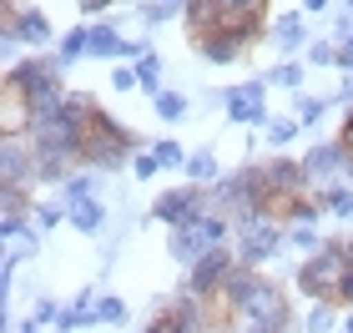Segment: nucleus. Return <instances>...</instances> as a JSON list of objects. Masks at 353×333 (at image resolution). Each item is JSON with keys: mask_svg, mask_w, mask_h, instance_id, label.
<instances>
[{"mask_svg": "<svg viewBox=\"0 0 353 333\" xmlns=\"http://www.w3.org/2000/svg\"><path fill=\"white\" fill-rule=\"evenodd\" d=\"M91 56H101V61H126V41L117 36V26H91Z\"/></svg>", "mask_w": 353, "mask_h": 333, "instance_id": "nucleus-15", "label": "nucleus"}, {"mask_svg": "<svg viewBox=\"0 0 353 333\" xmlns=\"http://www.w3.org/2000/svg\"><path fill=\"white\" fill-rule=\"evenodd\" d=\"M126 152H141V137H137V132H126V126H117L101 106H96V111H91V121H86L81 167H117Z\"/></svg>", "mask_w": 353, "mask_h": 333, "instance_id": "nucleus-2", "label": "nucleus"}, {"mask_svg": "<svg viewBox=\"0 0 353 333\" xmlns=\"http://www.w3.org/2000/svg\"><path fill=\"white\" fill-rule=\"evenodd\" d=\"M272 81L288 86V91H298L303 86V66H293V61H288V66H272Z\"/></svg>", "mask_w": 353, "mask_h": 333, "instance_id": "nucleus-29", "label": "nucleus"}, {"mask_svg": "<svg viewBox=\"0 0 353 333\" xmlns=\"http://www.w3.org/2000/svg\"><path fill=\"white\" fill-rule=\"evenodd\" d=\"M141 15H147V26H162V21H172V15H176V10L167 6V0H152V6H147V10H141Z\"/></svg>", "mask_w": 353, "mask_h": 333, "instance_id": "nucleus-34", "label": "nucleus"}, {"mask_svg": "<svg viewBox=\"0 0 353 333\" xmlns=\"http://www.w3.org/2000/svg\"><path fill=\"white\" fill-rule=\"evenodd\" d=\"M343 333H353V313H348V319H343Z\"/></svg>", "mask_w": 353, "mask_h": 333, "instance_id": "nucleus-46", "label": "nucleus"}, {"mask_svg": "<svg viewBox=\"0 0 353 333\" xmlns=\"http://www.w3.org/2000/svg\"><path fill=\"white\" fill-rule=\"evenodd\" d=\"M232 6L243 15H252V21H263V15H268V0H232Z\"/></svg>", "mask_w": 353, "mask_h": 333, "instance_id": "nucleus-36", "label": "nucleus"}, {"mask_svg": "<svg viewBox=\"0 0 353 333\" xmlns=\"http://www.w3.org/2000/svg\"><path fill=\"white\" fill-rule=\"evenodd\" d=\"M339 71H353V36L339 46Z\"/></svg>", "mask_w": 353, "mask_h": 333, "instance_id": "nucleus-41", "label": "nucleus"}, {"mask_svg": "<svg viewBox=\"0 0 353 333\" xmlns=\"http://www.w3.org/2000/svg\"><path fill=\"white\" fill-rule=\"evenodd\" d=\"M96 319H101V323H121L126 303H121V298H96Z\"/></svg>", "mask_w": 353, "mask_h": 333, "instance_id": "nucleus-27", "label": "nucleus"}, {"mask_svg": "<svg viewBox=\"0 0 353 333\" xmlns=\"http://www.w3.org/2000/svg\"><path fill=\"white\" fill-rule=\"evenodd\" d=\"M137 81H141L137 71H117V76H111V91H132Z\"/></svg>", "mask_w": 353, "mask_h": 333, "instance_id": "nucleus-37", "label": "nucleus"}, {"mask_svg": "<svg viewBox=\"0 0 353 333\" xmlns=\"http://www.w3.org/2000/svg\"><path fill=\"white\" fill-rule=\"evenodd\" d=\"M51 319H61V308L51 303V298H41V303H36V313H30V323L41 328V323H51Z\"/></svg>", "mask_w": 353, "mask_h": 333, "instance_id": "nucleus-35", "label": "nucleus"}, {"mask_svg": "<svg viewBox=\"0 0 353 333\" xmlns=\"http://www.w3.org/2000/svg\"><path fill=\"white\" fill-rule=\"evenodd\" d=\"M167 6H172V10H187V6H192V0H167Z\"/></svg>", "mask_w": 353, "mask_h": 333, "instance_id": "nucleus-44", "label": "nucleus"}, {"mask_svg": "<svg viewBox=\"0 0 353 333\" xmlns=\"http://www.w3.org/2000/svg\"><path fill=\"white\" fill-rule=\"evenodd\" d=\"M303 61H308V66H339V46L308 41V46H303Z\"/></svg>", "mask_w": 353, "mask_h": 333, "instance_id": "nucleus-22", "label": "nucleus"}, {"mask_svg": "<svg viewBox=\"0 0 353 333\" xmlns=\"http://www.w3.org/2000/svg\"><path fill=\"white\" fill-rule=\"evenodd\" d=\"M228 21H232V0H192V6H187V30H192V41L212 36V30H222Z\"/></svg>", "mask_w": 353, "mask_h": 333, "instance_id": "nucleus-13", "label": "nucleus"}, {"mask_svg": "<svg viewBox=\"0 0 353 333\" xmlns=\"http://www.w3.org/2000/svg\"><path fill=\"white\" fill-rule=\"evenodd\" d=\"M283 222L278 217H248V222H237L232 228V248H237V263H248V268H263L272 252L283 248Z\"/></svg>", "mask_w": 353, "mask_h": 333, "instance_id": "nucleus-5", "label": "nucleus"}, {"mask_svg": "<svg viewBox=\"0 0 353 333\" xmlns=\"http://www.w3.org/2000/svg\"><path fill=\"white\" fill-rule=\"evenodd\" d=\"M333 303H339V308L353 303V268H348V278H343V288H339V298H333Z\"/></svg>", "mask_w": 353, "mask_h": 333, "instance_id": "nucleus-40", "label": "nucleus"}, {"mask_svg": "<svg viewBox=\"0 0 353 333\" xmlns=\"http://www.w3.org/2000/svg\"><path fill=\"white\" fill-rule=\"evenodd\" d=\"M263 126H268V141H272V147H288V141L303 132V121H298V117H268Z\"/></svg>", "mask_w": 353, "mask_h": 333, "instance_id": "nucleus-19", "label": "nucleus"}, {"mask_svg": "<svg viewBox=\"0 0 353 333\" xmlns=\"http://www.w3.org/2000/svg\"><path fill=\"white\" fill-rule=\"evenodd\" d=\"M197 51L212 61V66H232L237 56H248V41L237 36V30H212V36H202V41H192Z\"/></svg>", "mask_w": 353, "mask_h": 333, "instance_id": "nucleus-14", "label": "nucleus"}, {"mask_svg": "<svg viewBox=\"0 0 353 333\" xmlns=\"http://www.w3.org/2000/svg\"><path fill=\"white\" fill-rule=\"evenodd\" d=\"M61 217H71V208H56V202H41V208H36V228H56Z\"/></svg>", "mask_w": 353, "mask_h": 333, "instance_id": "nucleus-30", "label": "nucleus"}, {"mask_svg": "<svg viewBox=\"0 0 353 333\" xmlns=\"http://www.w3.org/2000/svg\"><path fill=\"white\" fill-rule=\"evenodd\" d=\"M237 268V248H212V252H202L197 263H192V273H187V293H197V298H212L222 283H228V273Z\"/></svg>", "mask_w": 353, "mask_h": 333, "instance_id": "nucleus-6", "label": "nucleus"}, {"mask_svg": "<svg viewBox=\"0 0 353 333\" xmlns=\"http://www.w3.org/2000/svg\"><path fill=\"white\" fill-rule=\"evenodd\" d=\"M26 333H41V328H36V323H26Z\"/></svg>", "mask_w": 353, "mask_h": 333, "instance_id": "nucleus-47", "label": "nucleus"}, {"mask_svg": "<svg viewBox=\"0 0 353 333\" xmlns=\"http://www.w3.org/2000/svg\"><path fill=\"white\" fill-rule=\"evenodd\" d=\"M258 172H263V192L268 197H303L308 192V172H303V162H293V157H272V162H263Z\"/></svg>", "mask_w": 353, "mask_h": 333, "instance_id": "nucleus-8", "label": "nucleus"}, {"mask_svg": "<svg viewBox=\"0 0 353 333\" xmlns=\"http://www.w3.org/2000/svg\"><path fill=\"white\" fill-rule=\"evenodd\" d=\"M228 232H232L228 217L202 212V217H192V222H182V228L167 232V252H172V258H182V263H197L202 252H212V248L228 243Z\"/></svg>", "mask_w": 353, "mask_h": 333, "instance_id": "nucleus-4", "label": "nucleus"}, {"mask_svg": "<svg viewBox=\"0 0 353 333\" xmlns=\"http://www.w3.org/2000/svg\"><path fill=\"white\" fill-rule=\"evenodd\" d=\"M132 172H137L141 182H147V177H157V172H162V162H157L152 152H137V162H132Z\"/></svg>", "mask_w": 353, "mask_h": 333, "instance_id": "nucleus-33", "label": "nucleus"}, {"mask_svg": "<svg viewBox=\"0 0 353 333\" xmlns=\"http://www.w3.org/2000/svg\"><path fill=\"white\" fill-rule=\"evenodd\" d=\"M106 6H117V0H81V10H91V15H96V10H106Z\"/></svg>", "mask_w": 353, "mask_h": 333, "instance_id": "nucleus-42", "label": "nucleus"}, {"mask_svg": "<svg viewBox=\"0 0 353 333\" xmlns=\"http://www.w3.org/2000/svg\"><path fill=\"white\" fill-rule=\"evenodd\" d=\"M348 248H343V237H333V243H323L313 252L308 263L298 268V293L303 298H313V303H333L343 288V278H348Z\"/></svg>", "mask_w": 353, "mask_h": 333, "instance_id": "nucleus-1", "label": "nucleus"}, {"mask_svg": "<svg viewBox=\"0 0 353 333\" xmlns=\"http://www.w3.org/2000/svg\"><path fill=\"white\" fill-rule=\"evenodd\" d=\"M339 147L348 152V162H353V111H348V121H343V132H339Z\"/></svg>", "mask_w": 353, "mask_h": 333, "instance_id": "nucleus-38", "label": "nucleus"}, {"mask_svg": "<svg viewBox=\"0 0 353 333\" xmlns=\"http://www.w3.org/2000/svg\"><path fill=\"white\" fill-rule=\"evenodd\" d=\"M152 106H157V117H162V121H182L187 117V97H176V91H157Z\"/></svg>", "mask_w": 353, "mask_h": 333, "instance_id": "nucleus-20", "label": "nucleus"}, {"mask_svg": "<svg viewBox=\"0 0 353 333\" xmlns=\"http://www.w3.org/2000/svg\"><path fill=\"white\" fill-rule=\"evenodd\" d=\"M76 56H91V30L86 26H76V30H66V36H61V66H71Z\"/></svg>", "mask_w": 353, "mask_h": 333, "instance_id": "nucleus-18", "label": "nucleus"}, {"mask_svg": "<svg viewBox=\"0 0 353 333\" xmlns=\"http://www.w3.org/2000/svg\"><path fill=\"white\" fill-rule=\"evenodd\" d=\"M137 76H141V86H147L152 97H157V76H162V61H157V56H141V61H137Z\"/></svg>", "mask_w": 353, "mask_h": 333, "instance_id": "nucleus-28", "label": "nucleus"}, {"mask_svg": "<svg viewBox=\"0 0 353 333\" xmlns=\"http://www.w3.org/2000/svg\"><path fill=\"white\" fill-rule=\"evenodd\" d=\"M26 177H36V147L30 137H15L0 147V187H26Z\"/></svg>", "mask_w": 353, "mask_h": 333, "instance_id": "nucleus-11", "label": "nucleus"}, {"mask_svg": "<svg viewBox=\"0 0 353 333\" xmlns=\"http://www.w3.org/2000/svg\"><path fill=\"white\" fill-rule=\"evenodd\" d=\"M318 197H323V208H328V212H339V217L353 212V192H348V187H323Z\"/></svg>", "mask_w": 353, "mask_h": 333, "instance_id": "nucleus-23", "label": "nucleus"}, {"mask_svg": "<svg viewBox=\"0 0 353 333\" xmlns=\"http://www.w3.org/2000/svg\"><path fill=\"white\" fill-rule=\"evenodd\" d=\"M222 106H228L232 121H268V86L243 81V86H232L228 97H222Z\"/></svg>", "mask_w": 353, "mask_h": 333, "instance_id": "nucleus-12", "label": "nucleus"}, {"mask_svg": "<svg viewBox=\"0 0 353 333\" xmlns=\"http://www.w3.org/2000/svg\"><path fill=\"white\" fill-rule=\"evenodd\" d=\"M288 237H293V243H298V248H313V243H318V232H313V228H293V232H288Z\"/></svg>", "mask_w": 353, "mask_h": 333, "instance_id": "nucleus-39", "label": "nucleus"}, {"mask_svg": "<svg viewBox=\"0 0 353 333\" xmlns=\"http://www.w3.org/2000/svg\"><path fill=\"white\" fill-rule=\"evenodd\" d=\"M152 212H157V222H167V228H182V222H192V217L207 212V187H197V182L172 187V192H162V197L152 202Z\"/></svg>", "mask_w": 353, "mask_h": 333, "instance_id": "nucleus-7", "label": "nucleus"}, {"mask_svg": "<svg viewBox=\"0 0 353 333\" xmlns=\"http://www.w3.org/2000/svg\"><path fill=\"white\" fill-rule=\"evenodd\" d=\"M303 172H308V187L318 182V192H323V187H333L339 172H348V152L339 147V141H318V147L303 157Z\"/></svg>", "mask_w": 353, "mask_h": 333, "instance_id": "nucleus-10", "label": "nucleus"}, {"mask_svg": "<svg viewBox=\"0 0 353 333\" xmlns=\"http://www.w3.org/2000/svg\"><path fill=\"white\" fill-rule=\"evenodd\" d=\"M61 192H66V202H86V197H91V172L66 177V182H61Z\"/></svg>", "mask_w": 353, "mask_h": 333, "instance_id": "nucleus-26", "label": "nucleus"}, {"mask_svg": "<svg viewBox=\"0 0 353 333\" xmlns=\"http://www.w3.org/2000/svg\"><path fill=\"white\" fill-rule=\"evenodd\" d=\"M272 41L288 46V51H293V46H303V21H298V15H278V26H272Z\"/></svg>", "mask_w": 353, "mask_h": 333, "instance_id": "nucleus-21", "label": "nucleus"}, {"mask_svg": "<svg viewBox=\"0 0 353 333\" xmlns=\"http://www.w3.org/2000/svg\"><path fill=\"white\" fill-rule=\"evenodd\" d=\"M323 106H328V101H318V97H303V101H298V121H303V126H313L318 117H323Z\"/></svg>", "mask_w": 353, "mask_h": 333, "instance_id": "nucleus-31", "label": "nucleus"}, {"mask_svg": "<svg viewBox=\"0 0 353 333\" xmlns=\"http://www.w3.org/2000/svg\"><path fill=\"white\" fill-rule=\"evenodd\" d=\"M328 6V0H303V10H323Z\"/></svg>", "mask_w": 353, "mask_h": 333, "instance_id": "nucleus-43", "label": "nucleus"}, {"mask_svg": "<svg viewBox=\"0 0 353 333\" xmlns=\"http://www.w3.org/2000/svg\"><path fill=\"white\" fill-rule=\"evenodd\" d=\"M152 157H157V162H162V167H187V152L176 147L172 137H162V141H157V147H152Z\"/></svg>", "mask_w": 353, "mask_h": 333, "instance_id": "nucleus-24", "label": "nucleus"}, {"mask_svg": "<svg viewBox=\"0 0 353 333\" xmlns=\"http://www.w3.org/2000/svg\"><path fill=\"white\" fill-rule=\"evenodd\" d=\"M147 333H187V323L176 319V308H162V313H152V323Z\"/></svg>", "mask_w": 353, "mask_h": 333, "instance_id": "nucleus-25", "label": "nucleus"}, {"mask_svg": "<svg viewBox=\"0 0 353 333\" xmlns=\"http://www.w3.org/2000/svg\"><path fill=\"white\" fill-rule=\"evenodd\" d=\"M30 126H36V106L21 86L6 81V91H0V132H6V141H15V137H30Z\"/></svg>", "mask_w": 353, "mask_h": 333, "instance_id": "nucleus-9", "label": "nucleus"}, {"mask_svg": "<svg viewBox=\"0 0 353 333\" xmlns=\"http://www.w3.org/2000/svg\"><path fill=\"white\" fill-rule=\"evenodd\" d=\"M71 222L81 232H101V222H106V208L96 197H86V202H71Z\"/></svg>", "mask_w": 353, "mask_h": 333, "instance_id": "nucleus-17", "label": "nucleus"}, {"mask_svg": "<svg viewBox=\"0 0 353 333\" xmlns=\"http://www.w3.org/2000/svg\"><path fill=\"white\" fill-rule=\"evenodd\" d=\"M288 323H293V313H288V293L272 278H263L258 293H252V303H243L232 313V333H288Z\"/></svg>", "mask_w": 353, "mask_h": 333, "instance_id": "nucleus-3", "label": "nucleus"}, {"mask_svg": "<svg viewBox=\"0 0 353 333\" xmlns=\"http://www.w3.org/2000/svg\"><path fill=\"white\" fill-rule=\"evenodd\" d=\"M343 248H348V263H353V237H343Z\"/></svg>", "mask_w": 353, "mask_h": 333, "instance_id": "nucleus-45", "label": "nucleus"}, {"mask_svg": "<svg viewBox=\"0 0 353 333\" xmlns=\"http://www.w3.org/2000/svg\"><path fill=\"white\" fill-rule=\"evenodd\" d=\"M182 172H187V182H197V187H212V182H217V157H212V152H192Z\"/></svg>", "mask_w": 353, "mask_h": 333, "instance_id": "nucleus-16", "label": "nucleus"}, {"mask_svg": "<svg viewBox=\"0 0 353 333\" xmlns=\"http://www.w3.org/2000/svg\"><path fill=\"white\" fill-rule=\"evenodd\" d=\"M333 308H339V303H313V313H308V328H313V333H323V328L333 323Z\"/></svg>", "mask_w": 353, "mask_h": 333, "instance_id": "nucleus-32", "label": "nucleus"}]
</instances>
